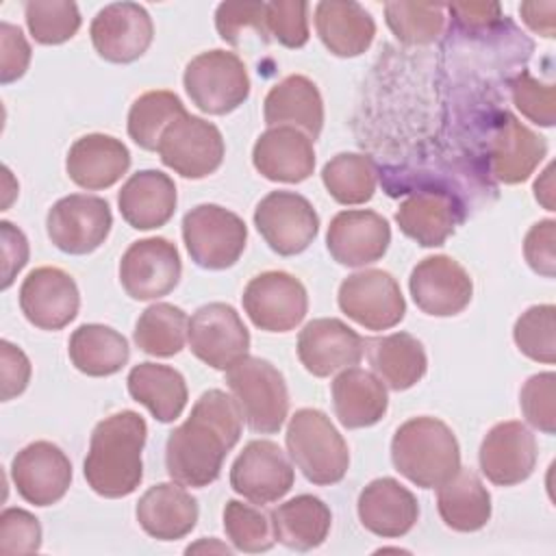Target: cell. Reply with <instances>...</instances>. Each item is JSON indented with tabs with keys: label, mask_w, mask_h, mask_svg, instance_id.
I'll use <instances>...</instances> for the list:
<instances>
[{
	"label": "cell",
	"mask_w": 556,
	"mask_h": 556,
	"mask_svg": "<svg viewBox=\"0 0 556 556\" xmlns=\"http://www.w3.org/2000/svg\"><path fill=\"white\" fill-rule=\"evenodd\" d=\"M536 439L521 421H500L482 439L480 471L497 486L528 480L536 467Z\"/></svg>",
	"instance_id": "20"
},
{
	"label": "cell",
	"mask_w": 556,
	"mask_h": 556,
	"mask_svg": "<svg viewBox=\"0 0 556 556\" xmlns=\"http://www.w3.org/2000/svg\"><path fill=\"white\" fill-rule=\"evenodd\" d=\"M363 352L365 339L337 317L313 319L298 337V358L317 378L361 363Z\"/></svg>",
	"instance_id": "22"
},
{
	"label": "cell",
	"mask_w": 556,
	"mask_h": 556,
	"mask_svg": "<svg viewBox=\"0 0 556 556\" xmlns=\"http://www.w3.org/2000/svg\"><path fill=\"white\" fill-rule=\"evenodd\" d=\"M271 523L278 543L295 552H308L326 541L332 513L324 500L302 493L278 504L271 510Z\"/></svg>",
	"instance_id": "35"
},
{
	"label": "cell",
	"mask_w": 556,
	"mask_h": 556,
	"mask_svg": "<svg viewBox=\"0 0 556 556\" xmlns=\"http://www.w3.org/2000/svg\"><path fill=\"white\" fill-rule=\"evenodd\" d=\"M445 9L454 15L458 26L465 28V30L489 28V26H493V24H497L502 20L500 4H495V2H486V4L456 2V4H447Z\"/></svg>",
	"instance_id": "54"
},
{
	"label": "cell",
	"mask_w": 556,
	"mask_h": 556,
	"mask_svg": "<svg viewBox=\"0 0 556 556\" xmlns=\"http://www.w3.org/2000/svg\"><path fill=\"white\" fill-rule=\"evenodd\" d=\"M72 365L91 378H104L117 374L130 356L128 341L122 332L104 324L78 326L67 343Z\"/></svg>",
	"instance_id": "37"
},
{
	"label": "cell",
	"mask_w": 556,
	"mask_h": 556,
	"mask_svg": "<svg viewBox=\"0 0 556 556\" xmlns=\"http://www.w3.org/2000/svg\"><path fill=\"white\" fill-rule=\"evenodd\" d=\"M437 489V508L447 528L456 532H476L489 523L491 493L476 471L460 467Z\"/></svg>",
	"instance_id": "36"
},
{
	"label": "cell",
	"mask_w": 556,
	"mask_h": 556,
	"mask_svg": "<svg viewBox=\"0 0 556 556\" xmlns=\"http://www.w3.org/2000/svg\"><path fill=\"white\" fill-rule=\"evenodd\" d=\"M187 341L195 358L213 369L226 371L248 356L250 330L235 306L211 302L191 315Z\"/></svg>",
	"instance_id": "11"
},
{
	"label": "cell",
	"mask_w": 556,
	"mask_h": 556,
	"mask_svg": "<svg viewBox=\"0 0 556 556\" xmlns=\"http://www.w3.org/2000/svg\"><path fill=\"white\" fill-rule=\"evenodd\" d=\"M552 172L554 165H547V169L541 174V178L534 182V198L547 208L554 211V185H552Z\"/></svg>",
	"instance_id": "56"
},
{
	"label": "cell",
	"mask_w": 556,
	"mask_h": 556,
	"mask_svg": "<svg viewBox=\"0 0 556 556\" xmlns=\"http://www.w3.org/2000/svg\"><path fill=\"white\" fill-rule=\"evenodd\" d=\"M137 521L146 534L156 541H176L187 536L198 523V502L178 482H159L137 502Z\"/></svg>",
	"instance_id": "28"
},
{
	"label": "cell",
	"mask_w": 556,
	"mask_h": 556,
	"mask_svg": "<svg viewBox=\"0 0 556 556\" xmlns=\"http://www.w3.org/2000/svg\"><path fill=\"white\" fill-rule=\"evenodd\" d=\"M523 256L536 274L545 278H554L556 274V222L554 219H541L528 230L523 239Z\"/></svg>",
	"instance_id": "50"
},
{
	"label": "cell",
	"mask_w": 556,
	"mask_h": 556,
	"mask_svg": "<svg viewBox=\"0 0 556 556\" xmlns=\"http://www.w3.org/2000/svg\"><path fill=\"white\" fill-rule=\"evenodd\" d=\"M148 426L135 410H119L96 424L83 473L93 493L115 500L137 491L143 478L141 452Z\"/></svg>",
	"instance_id": "2"
},
{
	"label": "cell",
	"mask_w": 556,
	"mask_h": 556,
	"mask_svg": "<svg viewBox=\"0 0 556 556\" xmlns=\"http://www.w3.org/2000/svg\"><path fill=\"white\" fill-rule=\"evenodd\" d=\"M408 289L417 308L432 317L458 315L473 295V282L465 267L445 254L419 261L410 271Z\"/></svg>",
	"instance_id": "16"
},
{
	"label": "cell",
	"mask_w": 556,
	"mask_h": 556,
	"mask_svg": "<svg viewBox=\"0 0 556 556\" xmlns=\"http://www.w3.org/2000/svg\"><path fill=\"white\" fill-rule=\"evenodd\" d=\"M252 163L274 182H302L315 169L313 139L293 126H271L258 135Z\"/></svg>",
	"instance_id": "24"
},
{
	"label": "cell",
	"mask_w": 556,
	"mask_h": 556,
	"mask_svg": "<svg viewBox=\"0 0 556 556\" xmlns=\"http://www.w3.org/2000/svg\"><path fill=\"white\" fill-rule=\"evenodd\" d=\"M521 20L539 35L554 37V13L556 2H523L519 4Z\"/></svg>",
	"instance_id": "55"
},
{
	"label": "cell",
	"mask_w": 556,
	"mask_h": 556,
	"mask_svg": "<svg viewBox=\"0 0 556 556\" xmlns=\"http://www.w3.org/2000/svg\"><path fill=\"white\" fill-rule=\"evenodd\" d=\"M465 219L460 202L441 189L410 193L395 211L400 230L424 248H439Z\"/></svg>",
	"instance_id": "25"
},
{
	"label": "cell",
	"mask_w": 556,
	"mask_h": 556,
	"mask_svg": "<svg viewBox=\"0 0 556 556\" xmlns=\"http://www.w3.org/2000/svg\"><path fill=\"white\" fill-rule=\"evenodd\" d=\"M24 17L33 39L43 46L65 43L80 28V11L70 0H28Z\"/></svg>",
	"instance_id": "43"
},
{
	"label": "cell",
	"mask_w": 556,
	"mask_h": 556,
	"mask_svg": "<svg viewBox=\"0 0 556 556\" xmlns=\"http://www.w3.org/2000/svg\"><path fill=\"white\" fill-rule=\"evenodd\" d=\"M321 182L339 204H365L376 191L378 167L369 154L341 152L324 165Z\"/></svg>",
	"instance_id": "39"
},
{
	"label": "cell",
	"mask_w": 556,
	"mask_h": 556,
	"mask_svg": "<svg viewBox=\"0 0 556 556\" xmlns=\"http://www.w3.org/2000/svg\"><path fill=\"white\" fill-rule=\"evenodd\" d=\"M182 241L198 267L226 269L243 254L248 226L219 204H198L182 217Z\"/></svg>",
	"instance_id": "7"
},
{
	"label": "cell",
	"mask_w": 556,
	"mask_h": 556,
	"mask_svg": "<svg viewBox=\"0 0 556 556\" xmlns=\"http://www.w3.org/2000/svg\"><path fill=\"white\" fill-rule=\"evenodd\" d=\"M513 339L521 354L552 365L556 361V306L536 304L523 311L515 321Z\"/></svg>",
	"instance_id": "44"
},
{
	"label": "cell",
	"mask_w": 556,
	"mask_h": 556,
	"mask_svg": "<svg viewBox=\"0 0 556 556\" xmlns=\"http://www.w3.org/2000/svg\"><path fill=\"white\" fill-rule=\"evenodd\" d=\"M176 185L159 169L135 172L117 193V206L124 222L137 230L165 226L176 211Z\"/></svg>",
	"instance_id": "29"
},
{
	"label": "cell",
	"mask_w": 556,
	"mask_h": 556,
	"mask_svg": "<svg viewBox=\"0 0 556 556\" xmlns=\"http://www.w3.org/2000/svg\"><path fill=\"white\" fill-rule=\"evenodd\" d=\"M391 460L419 489H434L460 469V447L445 421L421 415L395 430Z\"/></svg>",
	"instance_id": "3"
},
{
	"label": "cell",
	"mask_w": 556,
	"mask_h": 556,
	"mask_svg": "<svg viewBox=\"0 0 556 556\" xmlns=\"http://www.w3.org/2000/svg\"><path fill=\"white\" fill-rule=\"evenodd\" d=\"M295 480L293 465L278 443L250 441L230 467V486L252 504H271L285 497Z\"/></svg>",
	"instance_id": "15"
},
{
	"label": "cell",
	"mask_w": 556,
	"mask_h": 556,
	"mask_svg": "<svg viewBox=\"0 0 556 556\" xmlns=\"http://www.w3.org/2000/svg\"><path fill=\"white\" fill-rule=\"evenodd\" d=\"M263 117L269 128L293 126L315 141L324 126L321 93L311 78L291 74L267 91L263 102Z\"/></svg>",
	"instance_id": "30"
},
{
	"label": "cell",
	"mask_w": 556,
	"mask_h": 556,
	"mask_svg": "<svg viewBox=\"0 0 556 556\" xmlns=\"http://www.w3.org/2000/svg\"><path fill=\"white\" fill-rule=\"evenodd\" d=\"M547 154V143L541 135L532 132L508 111L491 126L486 156L491 174L504 185H517L530 178L536 165Z\"/></svg>",
	"instance_id": "23"
},
{
	"label": "cell",
	"mask_w": 556,
	"mask_h": 556,
	"mask_svg": "<svg viewBox=\"0 0 556 556\" xmlns=\"http://www.w3.org/2000/svg\"><path fill=\"white\" fill-rule=\"evenodd\" d=\"M130 167L128 148L111 135L91 132L76 139L65 159V172L83 189L113 187Z\"/></svg>",
	"instance_id": "27"
},
{
	"label": "cell",
	"mask_w": 556,
	"mask_h": 556,
	"mask_svg": "<svg viewBox=\"0 0 556 556\" xmlns=\"http://www.w3.org/2000/svg\"><path fill=\"white\" fill-rule=\"evenodd\" d=\"M182 274L178 248L165 237L132 241L119 261V282L139 302L156 300L174 291Z\"/></svg>",
	"instance_id": "14"
},
{
	"label": "cell",
	"mask_w": 556,
	"mask_h": 556,
	"mask_svg": "<svg viewBox=\"0 0 556 556\" xmlns=\"http://www.w3.org/2000/svg\"><path fill=\"white\" fill-rule=\"evenodd\" d=\"M78 287L59 267H37L20 287V308L35 328L61 330L78 315Z\"/></svg>",
	"instance_id": "19"
},
{
	"label": "cell",
	"mask_w": 556,
	"mask_h": 556,
	"mask_svg": "<svg viewBox=\"0 0 556 556\" xmlns=\"http://www.w3.org/2000/svg\"><path fill=\"white\" fill-rule=\"evenodd\" d=\"M128 393L143 404L161 424L176 421L187 406V382L182 374L161 363H139L128 371Z\"/></svg>",
	"instance_id": "34"
},
{
	"label": "cell",
	"mask_w": 556,
	"mask_h": 556,
	"mask_svg": "<svg viewBox=\"0 0 556 556\" xmlns=\"http://www.w3.org/2000/svg\"><path fill=\"white\" fill-rule=\"evenodd\" d=\"M39 547V519L24 508H4L0 515V554H35Z\"/></svg>",
	"instance_id": "49"
},
{
	"label": "cell",
	"mask_w": 556,
	"mask_h": 556,
	"mask_svg": "<svg viewBox=\"0 0 556 556\" xmlns=\"http://www.w3.org/2000/svg\"><path fill=\"white\" fill-rule=\"evenodd\" d=\"M224 530L239 552L258 554L271 549L276 543L271 513L261 510L258 504L228 500L224 506Z\"/></svg>",
	"instance_id": "42"
},
{
	"label": "cell",
	"mask_w": 556,
	"mask_h": 556,
	"mask_svg": "<svg viewBox=\"0 0 556 556\" xmlns=\"http://www.w3.org/2000/svg\"><path fill=\"white\" fill-rule=\"evenodd\" d=\"M191 102L208 115H226L250 96V78L243 61L228 50H206L193 56L182 74Z\"/></svg>",
	"instance_id": "6"
},
{
	"label": "cell",
	"mask_w": 556,
	"mask_h": 556,
	"mask_svg": "<svg viewBox=\"0 0 556 556\" xmlns=\"http://www.w3.org/2000/svg\"><path fill=\"white\" fill-rule=\"evenodd\" d=\"M30 63V46L20 26L0 22V83L22 78Z\"/></svg>",
	"instance_id": "51"
},
{
	"label": "cell",
	"mask_w": 556,
	"mask_h": 556,
	"mask_svg": "<svg viewBox=\"0 0 556 556\" xmlns=\"http://www.w3.org/2000/svg\"><path fill=\"white\" fill-rule=\"evenodd\" d=\"M339 308L365 330H389L404 319L406 302L397 280L384 269L350 274L337 293Z\"/></svg>",
	"instance_id": "10"
},
{
	"label": "cell",
	"mask_w": 556,
	"mask_h": 556,
	"mask_svg": "<svg viewBox=\"0 0 556 556\" xmlns=\"http://www.w3.org/2000/svg\"><path fill=\"white\" fill-rule=\"evenodd\" d=\"M113 226L111 206L100 195L72 193L52 204L46 215L50 241L65 254L83 256L98 250Z\"/></svg>",
	"instance_id": "9"
},
{
	"label": "cell",
	"mask_w": 556,
	"mask_h": 556,
	"mask_svg": "<svg viewBox=\"0 0 556 556\" xmlns=\"http://www.w3.org/2000/svg\"><path fill=\"white\" fill-rule=\"evenodd\" d=\"M226 384L252 432L274 434L289 415L285 376L261 356H243L226 369Z\"/></svg>",
	"instance_id": "5"
},
{
	"label": "cell",
	"mask_w": 556,
	"mask_h": 556,
	"mask_svg": "<svg viewBox=\"0 0 556 556\" xmlns=\"http://www.w3.org/2000/svg\"><path fill=\"white\" fill-rule=\"evenodd\" d=\"M519 406L530 426L545 434L556 432V374L543 371L526 380L519 393Z\"/></svg>",
	"instance_id": "45"
},
{
	"label": "cell",
	"mask_w": 556,
	"mask_h": 556,
	"mask_svg": "<svg viewBox=\"0 0 556 556\" xmlns=\"http://www.w3.org/2000/svg\"><path fill=\"white\" fill-rule=\"evenodd\" d=\"M165 167L182 178H206L219 169L226 146L219 128L198 115L182 113L161 135L156 148Z\"/></svg>",
	"instance_id": "8"
},
{
	"label": "cell",
	"mask_w": 556,
	"mask_h": 556,
	"mask_svg": "<svg viewBox=\"0 0 556 556\" xmlns=\"http://www.w3.org/2000/svg\"><path fill=\"white\" fill-rule=\"evenodd\" d=\"M391 243L389 222L367 208L341 211L330 219L326 248L330 256L345 267H365L384 256Z\"/></svg>",
	"instance_id": "21"
},
{
	"label": "cell",
	"mask_w": 556,
	"mask_h": 556,
	"mask_svg": "<svg viewBox=\"0 0 556 556\" xmlns=\"http://www.w3.org/2000/svg\"><path fill=\"white\" fill-rule=\"evenodd\" d=\"M508 85L513 102L523 117L539 126H554L556 96L552 83H541L534 76H530V72L521 70L515 78H510Z\"/></svg>",
	"instance_id": "46"
},
{
	"label": "cell",
	"mask_w": 556,
	"mask_h": 556,
	"mask_svg": "<svg viewBox=\"0 0 556 556\" xmlns=\"http://www.w3.org/2000/svg\"><path fill=\"white\" fill-rule=\"evenodd\" d=\"M11 480L24 502L52 506L70 489L72 463L59 445L35 441L13 456Z\"/></svg>",
	"instance_id": "18"
},
{
	"label": "cell",
	"mask_w": 556,
	"mask_h": 556,
	"mask_svg": "<svg viewBox=\"0 0 556 556\" xmlns=\"http://www.w3.org/2000/svg\"><path fill=\"white\" fill-rule=\"evenodd\" d=\"M96 52L109 63H132L150 48L154 26L137 2H113L96 13L89 26Z\"/></svg>",
	"instance_id": "17"
},
{
	"label": "cell",
	"mask_w": 556,
	"mask_h": 556,
	"mask_svg": "<svg viewBox=\"0 0 556 556\" xmlns=\"http://www.w3.org/2000/svg\"><path fill=\"white\" fill-rule=\"evenodd\" d=\"M445 4H419V2H387V26L402 43L424 46L432 43L445 26Z\"/></svg>",
	"instance_id": "41"
},
{
	"label": "cell",
	"mask_w": 556,
	"mask_h": 556,
	"mask_svg": "<svg viewBox=\"0 0 556 556\" xmlns=\"http://www.w3.org/2000/svg\"><path fill=\"white\" fill-rule=\"evenodd\" d=\"M215 26L219 37L237 46L243 28H254L263 35V41H269L267 33V2H222L215 11Z\"/></svg>",
	"instance_id": "48"
},
{
	"label": "cell",
	"mask_w": 556,
	"mask_h": 556,
	"mask_svg": "<svg viewBox=\"0 0 556 556\" xmlns=\"http://www.w3.org/2000/svg\"><path fill=\"white\" fill-rule=\"evenodd\" d=\"M2 232V289H9L15 274L28 261V241L20 228L11 222H0Z\"/></svg>",
	"instance_id": "53"
},
{
	"label": "cell",
	"mask_w": 556,
	"mask_h": 556,
	"mask_svg": "<svg viewBox=\"0 0 556 556\" xmlns=\"http://www.w3.org/2000/svg\"><path fill=\"white\" fill-rule=\"evenodd\" d=\"M254 226L280 256L304 252L319 232V215L295 191H271L254 208Z\"/></svg>",
	"instance_id": "12"
},
{
	"label": "cell",
	"mask_w": 556,
	"mask_h": 556,
	"mask_svg": "<svg viewBox=\"0 0 556 556\" xmlns=\"http://www.w3.org/2000/svg\"><path fill=\"white\" fill-rule=\"evenodd\" d=\"M285 443L295 467L313 484H337L348 473V443L319 408L295 410L289 419Z\"/></svg>",
	"instance_id": "4"
},
{
	"label": "cell",
	"mask_w": 556,
	"mask_h": 556,
	"mask_svg": "<svg viewBox=\"0 0 556 556\" xmlns=\"http://www.w3.org/2000/svg\"><path fill=\"white\" fill-rule=\"evenodd\" d=\"M182 113L185 104L174 91H146L128 111V137L143 150H156L163 130Z\"/></svg>",
	"instance_id": "40"
},
{
	"label": "cell",
	"mask_w": 556,
	"mask_h": 556,
	"mask_svg": "<svg viewBox=\"0 0 556 556\" xmlns=\"http://www.w3.org/2000/svg\"><path fill=\"white\" fill-rule=\"evenodd\" d=\"M0 380H2V402L13 400L24 393L30 380V361L28 356L13 345L11 341H0Z\"/></svg>",
	"instance_id": "52"
},
{
	"label": "cell",
	"mask_w": 556,
	"mask_h": 556,
	"mask_svg": "<svg viewBox=\"0 0 556 556\" xmlns=\"http://www.w3.org/2000/svg\"><path fill=\"white\" fill-rule=\"evenodd\" d=\"M189 317L180 306L169 302L150 304L137 319L132 339L150 356L169 358L185 348Z\"/></svg>",
	"instance_id": "38"
},
{
	"label": "cell",
	"mask_w": 556,
	"mask_h": 556,
	"mask_svg": "<svg viewBox=\"0 0 556 556\" xmlns=\"http://www.w3.org/2000/svg\"><path fill=\"white\" fill-rule=\"evenodd\" d=\"M315 28L321 43L334 56H358L363 54L376 35L374 17L358 2L321 0L315 7Z\"/></svg>",
	"instance_id": "32"
},
{
	"label": "cell",
	"mask_w": 556,
	"mask_h": 556,
	"mask_svg": "<svg viewBox=\"0 0 556 556\" xmlns=\"http://www.w3.org/2000/svg\"><path fill=\"white\" fill-rule=\"evenodd\" d=\"M365 352L376 376L393 391H406L426 376V350L421 341L408 332L365 339Z\"/></svg>",
	"instance_id": "33"
},
{
	"label": "cell",
	"mask_w": 556,
	"mask_h": 556,
	"mask_svg": "<svg viewBox=\"0 0 556 556\" xmlns=\"http://www.w3.org/2000/svg\"><path fill=\"white\" fill-rule=\"evenodd\" d=\"M356 508L363 528L382 539L408 534L419 517L417 497L395 478L371 480L361 491Z\"/></svg>",
	"instance_id": "26"
},
{
	"label": "cell",
	"mask_w": 556,
	"mask_h": 556,
	"mask_svg": "<svg viewBox=\"0 0 556 556\" xmlns=\"http://www.w3.org/2000/svg\"><path fill=\"white\" fill-rule=\"evenodd\" d=\"M250 321L265 332L293 330L308 311L304 285L287 271H263L254 276L241 295Z\"/></svg>",
	"instance_id": "13"
},
{
	"label": "cell",
	"mask_w": 556,
	"mask_h": 556,
	"mask_svg": "<svg viewBox=\"0 0 556 556\" xmlns=\"http://www.w3.org/2000/svg\"><path fill=\"white\" fill-rule=\"evenodd\" d=\"M308 4L304 0L267 2V33L285 48H302L308 41Z\"/></svg>",
	"instance_id": "47"
},
{
	"label": "cell",
	"mask_w": 556,
	"mask_h": 556,
	"mask_svg": "<svg viewBox=\"0 0 556 556\" xmlns=\"http://www.w3.org/2000/svg\"><path fill=\"white\" fill-rule=\"evenodd\" d=\"M332 404L343 428H369L384 417L389 395L376 374L361 367H345L332 380Z\"/></svg>",
	"instance_id": "31"
},
{
	"label": "cell",
	"mask_w": 556,
	"mask_h": 556,
	"mask_svg": "<svg viewBox=\"0 0 556 556\" xmlns=\"http://www.w3.org/2000/svg\"><path fill=\"white\" fill-rule=\"evenodd\" d=\"M243 415L228 393L204 391L191 415L169 432L165 443V467L174 482L202 489L222 473L226 454L237 445Z\"/></svg>",
	"instance_id": "1"
}]
</instances>
